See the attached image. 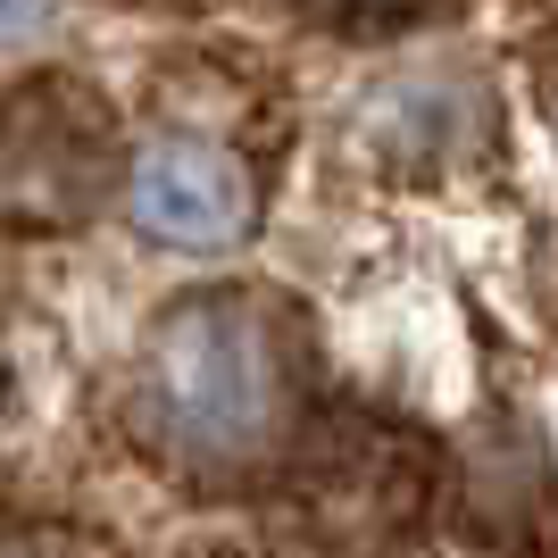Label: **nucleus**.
<instances>
[{"instance_id":"nucleus-1","label":"nucleus","mask_w":558,"mask_h":558,"mask_svg":"<svg viewBox=\"0 0 558 558\" xmlns=\"http://www.w3.org/2000/svg\"><path fill=\"white\" fill-rule=\"evenodd\" d=\"M142 392L159 417V442L192 466H233L276 442L283 417V367L267 342V317L251 301L201 292L167 308L142 350Z\"/></svg>"},{"instance_id":"nucleus-5","label":"nucleus","mask_w":558,"mask_h":558,"mask_svg":"<svg viewBox=\"0 0 558 558\" xmlns=\"http://www.w3.org/2000/svg\"><path fill=\"white\" fill-rule=\"evenodd\" d=\"M326 25H392V17H409V9H425V0H308Z\"/></svg>"},{"instance_id":"nucleus-4","label":"nucleus","mask_w":558,"mask_h":558,"mask_svg":"<svg viewBox=\"0 0 558 558\" xmlns=\"http://www.w3.org/2000/svg\"><path fill=\"white\" fill-rule=\"evenodd\" d=\"M50 9H59V0H0V59L25 50V43H43V34H50Z\"/></svg>"},{"instance_id":"nucleus-3","label":"nucleus","mask_w":558,"mask_h":558,"mask_svg":"<svg viewBox=\"0 0 558 558\" xmlns=\"http://www.w3.org/2000/svg\"><path fill=\"white\" fill-rule=\"evenodd\" d=\"M125 209L150 242L167 251H226L251 233V175L217 150V142H184L167 134L150 150H134L125 175Z\"/></svg>"},{"instance_id":"nucleus-2","label":"nucleus","mask_w":558,"mask_h":558,"mask_svg":"<svg viewBox=\"0 0 558 558\" xmlns=\"http://www.w3.org/2000/svg\"><path fill=\"white\" fill-rule=\"evenodd\" d=\"M117 117L75 75H34L0 93V226L59 233L109 201Z\"/></svg>"}]
</instances>
